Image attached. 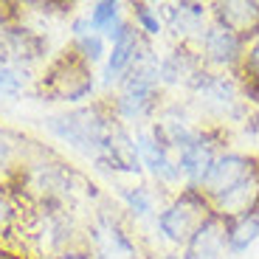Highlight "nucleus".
Returning <instances> with one entry per match:
<instances>
[{
    "mask_svg": "<svg viewBox=\"0 0 259 259\" xmlns=\"http://www.w3.org/2000/svg\"><path fill=\"white\" fill-rule=\"evenodd\" d=\"M220 155V141L211 136V130H203L192 138V141L186 144V147L181 149L175 155L178 161V169H181L183 181H186V186L197 189V183L206 178L208 166L214 163V158Z\"/></svg>",
    "mask_w": 259,
    "mask_h": 259,
    "instance_id": "obj_10",
    "label": "nucleus"
},
{
    "mask_svg": "<svg viewBox=\"0 0 259 259\" xmlns=\"http://www.w3.org/2000/svg\"><path fill=\"white\" fill-rule=\"evenodd\" d=\"M242 48L245 42L237 39L231 31L220 26V23H208L203 28V34L197 37V57L200 62H206L208 68H237L240 65V57H242Z\"/></svg>",
    "mask_w": 259,
    "mask_h": 259,
    "instance_id": "obj_9",
    "label": "nucleus"
},
{
    "mask_svg": "<svg viewBox=\"0 0 259 259\" xmlns=\"http://www.w3.org/2000/svg\"><path fill=\"white\" fill-rule=\"evenodd\" d=\"M211 20L220 23L226 31H231L237 39L248 42L259 34V3L256 0H226L211 3Z\"/></svg>",
    "mask_w": 259,
    "mask_h": 259,
    "instance_id": "obj_11",
    "label": "nucleus"
},
{
    "mask_svg": "<svg viewBox=\"0 0 259 259\" xmlns=\"http://www.w3.org/2000/svg\"><path fill=\"white\" fill-rule=\"evenodd\" d=\"M118 197L127 206V211L133 217H138V220H147L155 211V200H152V194H149L147 186H121L118 189Z\"/></svg>",
    "mask_w": 259,
    "mask_h": 259,
    "instance_id": "obj_21",
    "label": "nucleus"
},
{
    "mask_svg": "<svg viewBox=\"0 0 259 259\" xmlns=\"http://www.w3.org/2000/svg\"><path fill=\"white\" fill-rule=\"evenodd\" d=\"M133 141H136L138 163H141V166H147L149 175L158 178L163 186H181L183 175H181V169H178L175 155L163 147V141L155 136V133H152V127H149V130L141 127L136 136H133Z\"/></svg>",
    "mask_w": 259,
    "mask_h": 259,
    "instance_id": "obj_8",
    "label": "nucleus"
},
{
    "mask_svg": "<svg viewBox=\"0 0 259 259\" xmlns=\"http://www.w3.org/2000/svg\"><path fill=\"white\" fill-rule=\"evenodd\" d=\"M26 88V71H17L12 65H0V96H17Z\"/></svg>",
    "mask_w": 259,
    "mask_h": 259,
    "instance_id": "obj_24",
    "label": "nucleus"
},
{
    "mask_svg": "<svg viewBox=\"0 0 259 259\" xmlns=\"http://www.w3.org/2000/svg\"><path fill=\"white\" fill-rule=\"evenodd\" d=\"M121 9H124V6L118 3V0H99V3H93L91 12L84 14V17H88V26H91V31L102 34L104 42H107V39L113 42V37L118 34V28L124 26Z\"/></svg>",
    "mask_w": 259,
    "mask_h": 259,
    "instance_id": "obj_19",
    "label": "nucleus"
},
{
    "mask_svg": "<svg viewBox=\"0 0 259 259\" xmlns=\"http://www.w3.org/2000/svg\"><path fill=\"white\" fill-rule=\"evenodd\" d=\"M71 48L84 59V62L91 65V68L96 62H102L104 54H107V48H104V37H102V34H96V31H88V34H82V37H76L71 42Z\"/></svg>",
    "mask_w": 259,
    "mask_h": 259,
    "instance_id": "obj_23",
    "label": "nucleus"
},
{
    "mask_svg": "<svg viewBox=\"0 0 259 259\" xmlns=\"http://www.w3.org/2000/svg\"><path fill=\"white\" fill-rule=\"evenodd\" d=\"M256 208H259V166L253 169L245 181H240L234 189H228L223 197H217L211 203V214L220 217L223 223L245 217V214L256 211Z\"/></svg>",
    "mask_w": 259,
    "mask_h": 259,
    "instance_id": "obj_12",
    "label": "nucleus"
},
{
    "mask_svg": "<svg viewBox=\"0 0 259 259\" xmlns=\"http://www.w3.org/2000/svg\"><path fill=\"white\" fill-rule=\"evenodd\" d=\"M158 93H161V76H158V57L149 48L141 59L121 76L116 84V96L110 107L118 121H144L152 116L158 107Z\"/></svg>",
    "mask_w": 259,
    "mask_h": 259,
    "instance_id": "obj_2",
    "label": "nucleus"
},
{
    "mask_svg": "<svg viewBox=\"0 0 259 259\" xmlns=\"http://www.w3.org/2000/svg\"><path fill=\"white\" fill-rule=\"evenodd\" d=\"M14 259H28V256H20V253H14Z\"/></svg>",
    "mask_w": 259,
    "mask_h": 259,
    "instance_id": "obj_28",
    "label": "nucleus"
},
{
    "mask_svg": "<svg viewBox=\"0 0 259 259\" xmlns=\"http://www.w3.org/2000/svg\"><path fill=\"white\" fill-rule=\"evenodd\" d=\"M0 259H14V253L9 251V248L3 245V242H0Z\"/></svg>",
    "mask_w": 259,
    "mask_h": 259,
    "instance_id": "obj_26",
    "label": "nucleus"
},
{
    "mask_svg": "<svg viewBox=\"0 0 259 259\" xmlns=\"http://www.w3.org/2000/svg\"><path fill=\"white\" fill-rule=\"evenodd\" d=\"M223 253H228L226 223L211 214L183 245V259H223Z\"/></svg>",
    "mask_w": 259,
    "mask_h": 259,
    "instance_id": "obj_14",
    "label": "nucleus"
},
{
    "mask_svg": "<svg viewBox=\"0 0 259 259\" xmlns=\"http://www.w3.org/2000/svg\"><path fill=\"white\" fill-rule=\"evenodd\" d=\"M206 17H208V6H203V3H169L166 6V26L183 46L203 34Z\"/></svg>",
    "mask_w": 259,
    "mask_h": 259,
    "instance_id": "obj_15",
    "label": "nucleus"
},
{
    "mask_svg": "<svg viewBox=\"0 0 259 259\" xmlns=\"http://www.w3.org/2000/svg\"><path fill=\"white\" fill-rule=\"evenodd\" d=\"M46 130L57 141L68 144L76 152H82V155L93 158L99 163L113 149L116 138L127 127L116 118L110 102H93V104H82V107H73V110L48 116Z\"/></svg>",
    "mask_w": 259,
    "mask_h": 259,
    "instance_id": "obj_1",
    "label": "nucleus"
},
{
    "mask_svg": "<svg viewBox=\"0 0 259 259\" xmlns=\"http://www.w3.org/2000/svg\"><path fill=\"white\" fill-rule=\"evenodd\" d=\"M23 206H28L23 192L14 183H0V242L6 248L9 240L23 228Z\"/></svg>",
    "mask_w": 259,
    "mask_h": 259,
    "instance_id": "obj_17",
    "label": "nucleus"
},
{
    "mask_svg": "<svg viewBox=\"0 0 259 259\" xmlns=\"http://www.w3.org/2000/svg\"><path fill=\"white\" fill-rule=\"evenodd\" d=\"M110 54H107V65H104L102 71V84L104 88H110V84H118L121 76L149 51V42L136 26H133V20H124V26L118 28V34L113 37L110 42Z\"/></svg>",
    "mask_w": 259,
    "mask_h": 259,
    "instance_id": "obj_7",
    "label": "nucleus"
},
{
    "mask_svg": "<svg viewBox=\"0 0 259 259\" xmlns=\"http://www.w3.org/2000/svg\"><path fill=\"white\" fill-rule=\"evenodd\" d=\"M259 240V208L245 217H237V220L226 223V245H228V253L240 256L245 253L253 242Z\"/></svg>",
    "mask_w": 259,
    "mask_h": 259,
    "instance_id": "obj_20",
    "label": "nucleus"
},
{
    "mask_svg": "<svg viewBox=\"0 0 259 259\" xmlns=\"http://www.w3.org/2000/svg\"><path fill=\"white\" fill-rule=\"evenodd\" d=\"M211 217V206L197 189L183 186L181 194L169 206L161 208L158 214V231L175 245H186L192 240V234Z\"/></svg>",
    "mask_w": 259,
    "mask_h": 259,
    "instance_id": "obj_5",
    "label": "nucleus"
},
{
    "mask_svg": "<svg viewBox=\"0 0 259 259\" xmlns=\"http://www.w3.org/2000/svg\"><path fill=\"white\" fill-rule=\"evenodd\" d=\"M203 71L200 57L192 51L189 46L172 48L166 57L158 59V76H161V84H189L197 73Z\"/></svg>",
    "mask_w": 259,
    "mask_h": 259,
    "instance_id": "obj_16",
    "label": "nucleus"
},
{
    "mask_svg": "<svg viewBox=\"0 0 259 259\" xmlns=\"http://www.w3.org/2000/svg\"><path fill=\"white\" fill-rule=\"evenodd\" d=\"M48 259H96L91 248H71V251H62L57 256H48Z\"/></svg>",
    "mask_w": 259,
    "mask_h": 259,
    "instance_id": "obj_25",
    "label": "nucleus"
},
{
    "mask_svg": "<svg viewBox=\"0 0 259 259\" xmlns=\"http://www.w3.org/2000/svg\"><path fill=\"white\" fill-rule=\"evenodd\" d=\"M93 88H96L93 68L68 46L46 65L42 76L34 84V93L39 99H48V102L79 104L88 96H93Z\"/></svg>",
    "mask_w": 259,
    "mask_h": 259,
    "instance_id": "obj_3",
    "label": "nucleus"
},
{
    "mask_svg": "<svg viewBox=\"0 0 259 259\" xmlns=\"http://www.w3.org/2000/svg\"><path fill=\"white\" fill-rule=\"evenodd\" d=\"M130 20L144 37H158L163 31V23L152 3H130Z\"/></svg>",
    "mask_w": 259,
    "mask_h": 259,
    "instance_id": "obj_22",
    "label": "nucleus"
},
{
    "mask_svg": "<svg viewBox=\"0 0 259 259\" xmlns=\"http://www.w3.org/2000/svg\"><path fill=\"white\" fill-rule=\"evenodd\" d=\"M234 71H237V76H240L237 84H240L242 99L259 102V34L245 42L242 57H240V65H237Z\"/></svg>",
    "mask_w": 259,
    "mask_h": 259,
    "instance_id": "obj_18",
    "label": "nucleus"
},
{
    "mask_svg": "<svg viewBox=\"0 0 259 259\" xmlns=\"http://www.w3.org/2000/svg\"><path fill=\"white\" fill-rule=\"evenodd\" d=\"M259 166V158L256 155H245V152H220L214 158V163L208 166L206 178L197 183V192L203 194L211 206L217 197L234 189L240 181H245L253 169Z\"/></svg>",
    "mask_w": 259,
    "mask_h": 259,
    "instance_id": "obj_6",
    "label": "nucleus"
},
{
    "mask_svg": "<svg viewBox=\"0 0 259 259\" xmlns=\"http://www.w3.org/2000/svg\"><path fill=\"white\" fill-rule=\"evenodd\" d=\"M31 138L23 133L0 124V183H17L20 172L26 169V161L31 155Z\"/></svg>",
    "mask_w": 259,
    "mask_h": 259,
    "instance_id": "obj_13",
    "label": "nucleus"
},
{
    "mask_svg": "<svg viewBox=\"0 0 259 259\" xmlns=\"http://www.w3.org/2000/svg\"><path fill=\"white\" fill-rule=\"evenodd\" d=\"M189 88H192V96H194V102H197L203 116L220 118V121L242 116V93H240L237 79L203 68L189 82Z\"/></svg>",
    "mask_w": 259,
    "mask_h": 259,
    "instance_id": "obj_4",
    "label": "nucleus"
},
{
    "mask_svg": "<svg viewBox=\"0 0 259 259\" xmlns=\"http://www.w3.org/2000/svg\"><path fill=\"white\" fill-rule=\"evenodd\" d=\"M155 259H183V256H178V253H158Z\"/></svg>",
    "mask_w": 259,
    "mask_h": 259,
    "instance_id": "obj_27",
    "label": "nucleus"
}]
</instances>
